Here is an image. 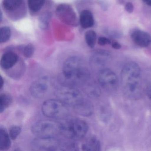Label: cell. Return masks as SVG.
<instances>
[{
    "mask_svg": "<svg viewBox=\"0 0 151 151\" xmlns=\"http://www.w3.org/2000/svg\"><path fill=\"white\" fill-rule=\"evenodd\" d=\"M18 61V56L17 54L12 52H8L3 55L1 60V66L4 70H9L12 69Z\"/></svg>",
    "mask_w": 151,
    "mask_h": 151,
    "instance_id": "13",
    "label": "cell"
},
{
    "mask_svg": "<svg viewBox=\"0 0 151 151\" xmlns=\"http://www.w3.org/2000/svg\"><path fill=\"white\" fill-rule=\"evenodd\" d=\"M131 37L133 42L140 47H147L151 43V36L143 31H135L132 33Z\"/></svg>",
    "mask_w": 151,
    "mask_h": 151,
    "instance_id": "12",
    "label": "cell"
},
{
    "mask_svg": "<svg viewBox=\"0 0 151 151\" xmlns=\"http://www.w3.org/2000/svg\"><path fill=\"white\" fill-rule=\"evenodd\" d=\"M121 83L124 93L132 100L141 97L142 80L141 70L134 62H129L124 66L121 72Z\"/></svg>",
    "mask_w": 151,
    "mask_h": 151,
    "instance_id": "1",
    "label": "cell"
},
{
    "mask_svg": "<svg viewBox=\"0 0 151 151\" xmlns=\"http://www.w3.org/2000/svg\"><path fill=\"white\" fill-rule=\"evenodd\" d=\"M34 47L31 44L26 46L23 50L24 55L27 58L32 57L34 54Z\"/></svg>",
    "mask_w": 151,
    "mask_h": 151,
    "instance_id": "24",
    "label": "cell"
},
{
    "mask_svg": "<svg viewBox=\"0 0 151 151\" xmlns=\"http://www.w3.org/2000/svg\"><path fill=\"white\" fill-rule=\"evenodd\" d=\"M146 91V94L147 97L151 101V84L147 86Z\"/></svg>",
    "mask_w": 151,
    "mask_h": 151,
    "instance_id": "28",
    "label": "cell"
},
{
    "mask_svg": "<svg viewBox=\"0 0 151 151\" xmlns=\"http://www.w3.org/2000/svg\"><path fill=\"white\" fill-rule=\"evenodd\" d=\"M112 46L113 48L115 49H119L122 47L121 45L117 42H115L113 43L112 44Z\"/></svg>",
    "mask_w": 151,
    "mask_h": 151,
    "instance_id": "29",
    "label": "cell"
},
{
    "mask_svg": "<svg viewBox=\"0 0 151 151\" xmlns=\"http://www.w3.org/2000/svg\"><path fill=\"white\" fill-rule=\"evenodd\" d=\"M22 131V128L18 125H14L9 129V135L11 139L15 140Z\"/></svg>",
    "mask_w": 151,
    "mask_h": 151,
    "instance_id": "23",
    "label": "cell"
},
{
    "mask_svg": "<svg viewBox=\"0 0 151 151\" xmlns=\"http://www.w3.org/2000/svg\"><path fill=\"white\" fill-rule=\"evenodd\" d=\"M56 16L63 22L71 25L77 26L78 20L74 9L68 4H63L58 6L55 11Z\"/></svg>",
    "mask_w": 151,
    "mask_h": 151,
    "instance_id": "10",
    "label": "cell"
},
{
    "mask_svg": "<svg viewBox=\"0 0 151 151\" xmlns=\"http://www.w3.org/2000/svg\"><path fill=\"white\" fill-rule=\"evenodd\" d=\"M98 79L100 85L105 91L112 93L117 90L119 85L118 77L111 70L104 68L100 70Z\"/></svg>",
    "mask_w": 151,
    "mask_h": 151,
    "instance_id": "8",
    "label": "cell"
},
{
    "mask_svg": "<svg viewBox=\"0 0 151 151\" xmlns=\"http://www.w3.org/2000/svg\"><path fill=\"white\" fill-rule=\"evenodd\" d=\"M1 86H0V88H1V90L2 89V88H3V86H4V81L3 78H2V77L1 76Z\"/></svg>",
    "mask_w": 151,
    "mask_h": 151,
    "instance_id": "31",
    "label": "cell"
},
{
    "mask_svg": "<svg viewBox=\"0 0 151 151\" xmlns=\"http://www.w3.org/2000/svg\"><path fill=\"white\" fill-rule=\"evenodd\" d=\"M62 124L52 120H44L35 123L32 127V133L39 137H55L61 133Z\"/></svg>",
    "mask_w": 151,
    "mask_h": 151,
    "instance_id": "7",
    "label": "cell"
},
{
    "mask_svg": "<svg viewBox=\"0 0 151 151\" xmlns=\"http://www.w3.org/2000/svg\"><path fill=\"white\" fill-rule=\"evenodd\" d=\"M88 130V124L85 121L72 119L62 124L61 133L69 139L79 140L86 136Z\"/></svg>",
    "mask_w": 151,
    "mask_h": 151,
    "instance_id": "3",
    "label": "cell"
},
{
    "mask_svg": "<svg viewBox=\"0 0 151 151\" xmlns=\"http://www.w3.org/2000/svg\"><path fill=\"white\" fill-rule=\"evenodd\" d=\"M45 0H28V5L31 11L37 12L45 4Z\"/></svg>",
    "mask_w": 151,
    "mask_h": 151,
    "instance_id": "21",
    "label": "cell"
},
{
    "mask_svg": "<svg viewBox=\"0 0 151 151\" xmlns=\"http://www.w3.org/2000/svg\"><path fill=\"white\" fill-rule=\"evenodd\" d=\"M62 71L66 80L75 85L85 83L91 76L83 60L76 56L70 57L64 62Z\"/></svg>",
    "mask_w": 151,
    "mask_h": 151,
    "instance_id": "2",
    "label": "cell"
},
{
    "mask_svg": "<svg viewBox=\"0 0 151 151\" xmlns=\"http://www.w3.org/2000/svg\"><path fill=\"white\" fill-rule=\"evenodd\" d=\"M11 31L10 28L7 26L2 27L0 30V42L5 43L10 39Z\"/></svg>",
    "mask_w": 151,
    "mask_h": 151,
    "instance_id": "22",
    "label": "cell"
},
{
    "mask_svg": "<svg viewBox=\"0 0 151 151\" xmlns=\"http://www.w3.org/2000/svg\"><path fill=\"white\" fill-rule=\"evenodd\" d=\"M79 22L84 29L91 28L94 24L93 16L91 11L85 10L80 14Z\"/></svg>",
    "mask_w": 151,
    "mask_h": 151,
    "instance_id": "15",
    "label": "cell"
},
{
    "mask_svg": "<svg viewBox=\"0 0 151 151\" xmlns=\"http://www.w3.org/2000/svg\"><path fill=\"white\" fill-rule=\"evenodd\" d=\"M82 148L83 151H100L101 150L100 142L95 137H90L83 142Z\"/></svg>",
    "mask_w": 151,
    "mask_h": 151,
    "instance_id": "16",
    "label": "cell"
},
{
    "mask_svg": "<svg viewBox=\"0 0 151 151\" xmlns=\"http://www.w3.org/2000/svg\"><path fill=\"white\" fill-rule=\"evenodd\" d=\"M61 148L62 150H76L77 146L75 144L72 143H66L61 145Z\"/></svg>",
    "mask_w": 151,
    "mask_h": 151,
    "instance_id": "25",
    "label": "cell"
},
{
    "mask_svg": "<svg viewBox=\"0 0 151 151\" xmlns=\"http://www.w3.org/2000/svg\"><path fill=\"white\" fill-rule=\"evenodd\" d=\"M10 136L4 127L0 128V150H8L11 146Z\"/></svg>",
    "mask_w": 151,
    "mask_h": 151,
    "instance_id": "17",
    "label": "cell"
},
{
    "mask_svg": "<svg viewBox=\"0 0 151 151\" xmlns=\"http://www.w3.org/2000/svg\"><path fill=\"white\" fill-rule=\"evenodd\" d=\"M125 10L126 12L129 13H132L133 12V9H134V7L133 5L131 3L128 2L126 3L124 7Z\"/></svg>",
    "mask_w": 151,
    "mask_h": 151,
    "instance_id": "27",
    "label": "cell"
},
{
    "mask_svg": "<svg viewBox=\"0 0 151 151\" xmlns=\"http://www.w3.org/2000/svg\"><path fill=\"white\" fill-rule=\"evenodd\" d=\"M111 41L108 39L104 37H101L98 40V44L100 45H105L107 44H110Z\"/></svg>",
    "mask_w": 151,
    "mask_h": 151,
    "instance_id": "26",
    "label": "cell"
},
{
    "mask_svg": "<svg viewBox=\"0 0 151 151\" xmlns=\"http://www.w3.org/2000/svg\"><path fill=\"white\" fill-rule=\"evenodd\" d=\"M61 145L55 137H39L32 141L31 147L34 151H56L60 148Z\"/></svg>",
    "mask_w": 151,
    "mask_h": 151,
    "instance_id": "9",
    "label": "cell"
},
{
    "mask_svg": "<svg viewBox=\"0 0 151 151\" xmlns=\"http://www.w3.org/2000/svg\"><path fill=\"white\" fill-rule=\"evenodd\" d=\"M57 88L54 79L45 76L40 78L34 81L31 85L30 93L36 99H43L49 96L56 91Z\"/></svg>",
    "mask_w": 151,
    "mask_h": 151,
    "instance_id": "4",
    "label": "cell"
},
{
    "mask_svg": "<svg viewBox=\"0 0 151 151\" xmlns=\"http://www.w3.org/2000/svg\"><path fill=\"white\" fill-rule=\"evenodd\" d=\"M97 35L93 30L88 31L85 34V40L89 47L93 48L96 44Z\"/></svg>",
    "mask_w": 151,
    "mask_h": 151,
    "instance_id": "20",
    "label": "cell"
},
{
    "mask_svg": "<svg viewBox=\"0 0 151 151\" xmlns=\"http://www.w3.org/2000/svg\"><path fill=\"white\" fill-rule=\"evenodd\" d=\"M74 109L76 113L83 116H89L93 111V105L91 101L86 99Z\"/></svg>",
    "mask_w": 151,
    "mask_h": 151,
    "instance_id": "14",
    "label": "cell"
},
{
    "mask_svg": "<svg viewBox=\"0 0 151 151\" xmlns=\"http://www.w3.org/2000/svg\"><path fill=\"white\" fill-rule=\"evenodd\" d=\"M42 113L46 116L53 119H63L68 115V106L59 99H48L44 102Z\"/></svg>",
    "mask_w": 151,
    "mask_h": 151,
    "instance_id": "5",
    "label": "cell"
},
{
    "mask_svg": "<svg viewBox=\"0 0 151 151\" xmlns=\"http://www.w3.org/2000/svg\"><path fill=\"white\" fill-rule=\"evenodd\" d=\"M110 59V53L104 50L95 51L90 59V64L94 68H105L104 67L107 64Z\"/></svg>",
    "mask_w": 151,
    "mask_h": 151,
    "instance_id": "11",
    "label": "cell"
},
{
    "mask_svg": "<svg viewBox=\"0 0 151 151\" xmlns=\"http://www.w3.org/2000/svg\"><path fill=\"white\" fill-rule=\"evenodd\" d=\"M55 93L58 99L73 108L85 99L82 92L79 90L70 86L59 87L57 88Z\"/></svg>",
    "mask_w": 151,
    "mask_h": 151,
    "instance_id": "6",
    "label": "cell"
},
{
    "mask_svg": "<svg viewBox=\"0 0 151 151\" xmlns=\"http://www.w3.org/2000/svg\"><path fill=\"white\" fill-rule=\"evenodd\" d=\"M13 101V99L10 94L2 93L0 95V112L2 113L8 107Z\"/></svg>",
    "mask_w": 151,
    "mask_h": 151,
    "instance_id": "19",
    "label": "cell"
},
{
    "mask_svg": "<svg viewBox=\"0 0 151 151\" xmlns=\"http://www.w3.org/2000/svg\"><path fill=\"white\" fill-rule=\"evenodd\" d=\"M143 1L147 6H151V0H143Z\"/></svg>",
    "mask_w": 151,
    "mask_h": 151,
    "instance_id": "30",
    "label": "cell"
},
{
    "mask_svg": "<svg viewBox=\"0 0 151 151\" xmlns=\"http://www.w3.org/2000/svg\"><path fill=\"white\" fill-rule=\"evenodd\" d=\"M24 2V0H4L3 7L7 11H14L20 8Z\"/></svg>",
    "mask_w": 151,
    "mask_h": 151,
    "instance_id": "18",
    "label": "cell"
}]
</instances>
